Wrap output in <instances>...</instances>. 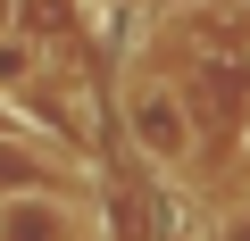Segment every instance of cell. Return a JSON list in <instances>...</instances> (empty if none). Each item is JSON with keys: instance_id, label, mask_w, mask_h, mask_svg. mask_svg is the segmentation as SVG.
<instances>
[{"instance_id": "6da1fadb", "label": "cell", "mask_w": 250, "mask_h": 241, "mask_svg": "<svg viewBox=\"0 0 250 241\" xmlns=\"http://www.w3.org/2000/svg\"><path fill=\"white\" fill-rule=\"evenodd\" d=\"M117 108H125V133H134V150H142L150 167L175 175V167L192 158V116H184V100H175L167 75H125Z\"/></svg>"}, {"instance_id": "7a4b0ae2", "label": "cell", "mask_w": 250, "mask_h": 241, "mask_svg": "<svg viewBox=\"0 0 250 241\" xmlns=\"http://www.w3.org/2000/svg\"><path fill=\"white\" fill-rule=\"evenodd\" d=\"M0 241H83V216L50 191H9L0 200Z\"/></svg>"}, {"instance_id": "3957f363", "label": "cell", "mask_w": 250, "mask_h": 241, "mask_svg": "<svg viewBox=\"0 0 250 241\" xmlns=\"http://www.w3.org/2000/svg\"><path fill=\"white\" fill-rule=\"evenodd\" d=\"M25 75H34V50L17 34H0V83H25Z\"/></svg>"}, {"instance_id": "277c9868", "label": "cell", "mask_w": 250, "mask_h": 241, "mask_svg": "<svg viewBox=\"0 0 250 241\" xmlns=\"http://www.w3.org/2000/svg\"><path fill=\"white\" fill-rule=\"evenodd\" d=\"M17 17H25V0H0V34H17Z\"/></svg>"}, {"instance_id": "5b68a950", "label": "cell", "mask_w": 250, "mask_h": 241, "mask_svg": "<svg viewBox=\"0 0 250 241\" xmlns=\"http://www.w3.org/2000/svg\"><path fill=\"white\" fill-rule=\"evenodd\" d=\"M100 9H108V17H125V9H142V0H100Z\"/></svg>"}, {"instance_id": "8992f818", "label": "cell", "mask_w": 250, "mask_h": 241, "mask_svg": "<svg viewBox=\"0 0 250 241\" xmlns=\"http://www.w3.org/2000/svg\"><path fill=\"white\" fill-rule=\"evenodd\" d=\"M233 241H250V224H242V233H233Z\"/></svg>"}]
</instances>
